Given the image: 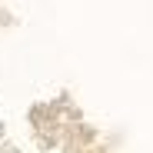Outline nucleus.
I'll return each instance as SVG.
<instances>
[]
</instances>
